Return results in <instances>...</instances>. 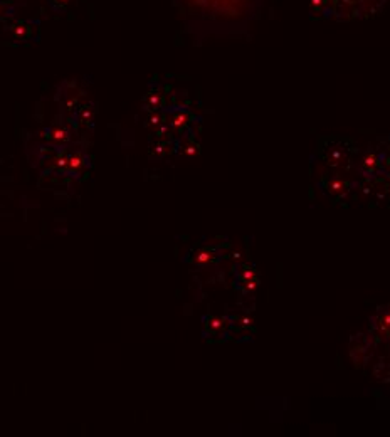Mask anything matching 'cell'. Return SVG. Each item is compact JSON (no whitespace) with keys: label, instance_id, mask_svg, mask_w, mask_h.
I'll return each mask as SVG.
<instances>
[{"label":"cell","instance_id":"1","mask_svg":"<svg viewBox=\"0 0 390 437\" xmlns=\"http://www.w3.org/2000/svg\"><path fill=\"white\" fill-rule=\"evenodd\" d=\"M9 32L15 41H30L39 34V24L30 21H17L9 25Z\"/></svg>","mask_w":390,"mask_h":437},{"label":"cell","instance_id":"2","mask_svg":"<svg viewBox=\"0 0 390 437\" xmlns=\"http://www.w3.org/2000/svg\"><path fill=\"white\" fill-rule=\"evenodd\" d=\"M51 140L54 143H64L69 140V133H67V130H64V128H54V130H51Z\"/></svg>","mask_w":390,"mask_h":437},{"label":"cell","instance_id":"3","mask_svg":"<svg viewBox=\"0 0 390 437\" xmlns=\"http://www.w3.org/2000/svg\"><path fill=\"white\" fill-rule=\"evenodd\" d=\"M14 14V5L7 0H0V21L10 17Z\"/></svg>","mask_w":390,"mask_h":437},{"label":"cell","instance_id":"4","mask_svg":"<svg viewBox=\"0 0 390 437\" xmlns=\"http://www.w3.org/2000/svg\"><path fill=\"white\" fill-rule=\"evenodd\" d=\"M49 2H51V5L54 7L56 10H62L64 7L71 2V0H49Z\"/></svg>","mask_w":390,"mask_h":437},{"label":"cell","instance_id":"5","mask_svg":"<svg viewBox=\"0 0 390 437\" xmlns=\"http://www.w3.org/2000/svg\"><path fill=\"white\" fill-rule=\"evenodd\" d=\"M7 2H21V0H7Z\"/></svg>","mask_w":390,"mask_h":437}]
</instances>
